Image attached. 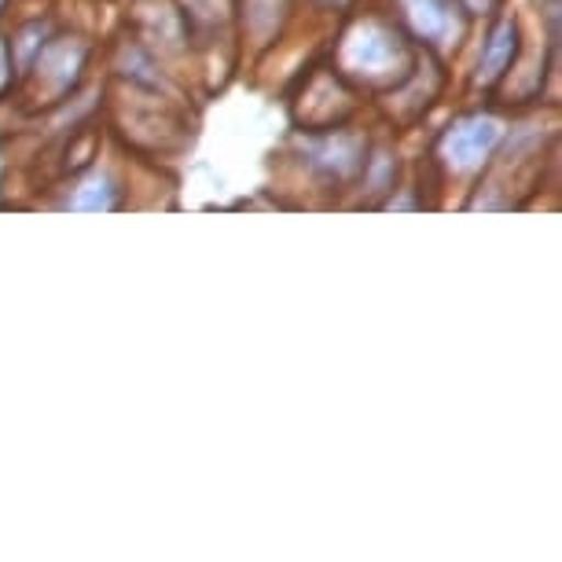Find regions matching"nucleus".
I'll use <instances>...</instances> for the list:
<instances>
[{"label":"nucleus","mask_w":562,"mask_h":562,"mask_svg":"<svg viewBox=\"0 0 562 562\" xmlns=\"http://www.w3.org/2000/svg\"><path fill=\"white\" fill-rule=\"evenodd\" d=\"M504 136L507 130L496 114H482V111L463 114V119H456L449 130L438 136L434 158L441 162V169H449L456 177H474L496 158Z\"/></svg>","instance_id":"7ed1b4c3"},{"label":"nucleus","mask_w":562,"mask_h":562,"mask_svg":"<svg viewBox=\"0 0 562 562\" xmlns=\"http://www.w3.org/2000/svg\"><path fill=\"white\" fill-rule=\"evenodd\" d=\"M397 23L416 45L434 56H449L463 45L471 15L460 0H397Z\"/></svg>","instance_id":"39448f33"},{"label":"nucleus","mask_w":562,"mask_h":562,"mask_svg":"<svg viewBox=\"0 0 562 562\" xmlns=\"http://www.w3.org/2000/svg\"><path fill=\"white\" fill-rule=\"evenodd\" d=\"M460 4H463V12L474 19V15H490L493 8L501 4V0H460Z\"/></svg>","instance_id":"9d476101"},{"label":"nucleus","mask_w":562,"mask_h":562,"mask_svg":"<svg viewBox=\"0 0 562 562\" xmlns=\"http://www.w3.org/2000/svg\"><path fill=\"white\" fill-rule=\"evenodd\" d=\"M4 8H8V0H0V12H4Z\"/></svg>","instance_id":"f8f14e48"},{"label":"nucleus","mask_w":562,"mask_h":562,"mask_svg":"<svg viewBox=\"0 0 562 562\" xmlns=\"http://www.w3.org/2000/svg\"><path fill=\"white\" fill-rule=\"evenodd\" d=\"M313 8H321L327 15H346V8L353 4V0H310Z\"/></svg>","instance_id":"9b49d317"},{"label":"nucleus","mask_w":562,"mask_h":562,"mask_svg":"<svg viewBox=\"0 0 562 562\" xmlns=\"http://www.w3.org/2000/svg\"><path fill=\"white\" fill-rule=\"evenodd\" d=\"M239 12H243V37H250L254 45L265 48L272 45L283 23H288L291 0H243Z\"/></svg>","instance_id":"0eeeda50"},{"label":"nucleus","mask_w":562,"mask_h":562,"mask_svg":"<svg viewBox=\"0 0 562 562\" xmlns=\"http://www.w3.org/2000/svg\"><path fill=\"white\" fill-rule=\"evenodd\" d=\"M74 210H111L114 206V184L103 173H92L85 184H78V195L70 199Z\"/></svg>","instance_id":"6e6552de"},{"label":"nucleus","mask_w":562,"mask_h":562,"mask_svg":"<svg viewBox=\"0 0 562 562\" xmlns=\"http://www.w3.org/2000/svg\"><path fill=\"white\" fill-rule=\"evenodd\" d=\"M522 48V30H518V19L504 15L496 19V26L490 30V41L482 45V56H479V70H474V85L485 92H493L496 85L507 78L512 63Z\"/></svg>","instance_id":"423d86ee"},{"label":"nucleus","mask_w":562,"mask_h":562,"mask_svg":"<svg viewBox=\"0 0 562 562\" xmlns=\"http://www.w3.org/2000/svg\"><path fill=\"white\" fill-rule=\"evenodd\" d=\"M419 59V48L397 19L364 12L357 19H349L346 30L338 34L335 59L331 67L353 85L364 89L371 97H383V92L397 89L408 78L412 67Z\"/></svg>","instance_id":"f257e3e1"},{"label":"nucleus","mask_w":562,"mask_h":562,"mask_svg":"<svg viewBox=\"0 0 562 562\" xmlns=\"http://www.w3.org/2000/svg\"><path fill=\"white\" fill-rule=\"evenodd\" d=\"M357 92L335 67H313L310 78H302L299 97L291 103L299 133H327L353 119Z\"/></svg>","instance_id":"20e7f679"},{"label":"nucleus","mask_w":562,"mask_h":562,"mask_svg":"<svg viewBox=\"0 0 562 562\" xmlns=\"http://www.w3.org/2000/svg\"><path fill=\"white\" fill-rule=\"evenodd\" d=\"M15 85V56H12V45L0 37V97Z\"/></svg>","instance_id":"1a4fd4ad"},{"label":"nucleus","mask_w":562,"mask_h":562,"mask_svg":"<svg viewBox=\"0 0 562 562\" xmlns=\"http://www.w3.org/2000/svg\"><path fill=\"white\" fill-rule=\"evenodd\" d=\"M92 48L81 37H52L41 41V48L34 52L30 70H23V78L30 85V108H59L67 103V97L78 92V85L85 81V67H89Z\"/></svg>","instance_id":"f03ea898"}]
</instances>
